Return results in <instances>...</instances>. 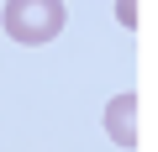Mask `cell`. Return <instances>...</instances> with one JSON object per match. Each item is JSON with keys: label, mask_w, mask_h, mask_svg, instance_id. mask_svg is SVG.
<instances>
[{"label": "cell", "mask_w": 158, "mask_h": 152, "mask_svg": "<svg viewBox=\"0 0 158 152\" xmlns=\"http://www.w3.org/2000/svg\"><path fill=\"white\" fill-rule=\"evenodd\" d=\"M69 21V6L63 0H6V11H0V26H6L11 42L21 47H42L63 32Z\"/></svg>", "instance_id": "cell-1"}, {"label": "cell", "mask_w": 158, "mask_h": 152, "mask_svg": "<svg viewBox=\"0 0 158 152\" xmlns=\"http://www.w3.org/2000/svg\"><path fill=\"white\" fill-rule=\"evenodd\" d=\"M106 136H111L116 147H137V95H132V89L106 105Z\"/></svg>", "instance_id": "cell-2"}, {"label": "cell", "mask_w": 158, "mask_h": 152, "mask_svg": "<svg viewBox=\"0 0 158 152\" xmlns=\"http://www.w3.org/2000/svg\"><path fill=\"white\" fill-rule=\"evenodd\" d=\"M116 16H121V26H137V0H121Z\"/></svg>", "instance_id": "cell-3"}]
</instances>
